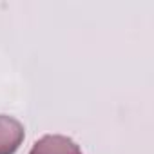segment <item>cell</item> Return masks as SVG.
I'll list each match as a JSON object with an SVG mask.
<instances>
[{"instance_id": "6da1fadb", "label": "cell", "mask_w": 154, "mask_h": 154, "mask_svg": "<svg viewBox=\"0 0 154 154\" xmlns=\"http://www.w3.org/2000/svg\"><path fill=\"white\" fill-rule=\"evenodd\" d=\"M26 138L24 125L8 114H0V154H15Z\"/></svg>"}, {"instance_id": "7a4b0ae2", "label": "cell", "mask_w": 154, "mask_h": 154, "mask_svg": "<svg viewBox=\"0 0 154 154\" xmlns=\"http://www.w3.org/2000/svg\"><path fill=\"white\" fill-rule=\"evenodd\" d=\"M29 154H82V149L62 134H45L35 141Z\"/></svg>"}]
</instances>
